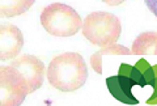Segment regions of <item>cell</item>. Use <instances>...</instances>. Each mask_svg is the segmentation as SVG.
<instances>
[{"label":"cell","instance_id":"cell-1","mask_svg":"<svg viewBox=\"0 0 157 106\" xmlns=\"http://www.w3.org/2000/svg\"><path fill=\"white\" fill-rule=\"evenodd\" d=\"M46 75L54 88L62 92H73L86 83L88 67L78 52H63L52 58Z\"/></svg>","mask_w":157,"mask_h":106},{"label":"cell","instance_id":"cell-2","mask_svg":"<svg viewBox=\"0 0 157 106\" xmlns=\"http://www.w3.org/2000/svg\"><path fill=\"white\" fill-rule=\"evenodd\" d=\"M122 32L121 21L109 12H92L82 21V36L100 47L114 45Z\"/></svg>","mask_w":157,"mask_h":106},{"label":"cell","instance_id":"cell-3","mask_svg":"<svg viewBox=\"0 0 157 106\" xmlns=\"http://www.w3.org/2000/svg\"><path fill=\"white\" fill-rule=\"evenodd\" d=\"M43 29L55 37H71L82 29V20L75 9L63 3H52L41 13Z\"/></svg>","mask_w":157,"mask_h":106},{"label":"cell","instance_id":"cell-4","mask_svg":"<svg viewBox=\"0 0 157 106\" xmlns=\"http://www.w3.org/2000/svg\"><path fill=\"white\" fill-rule=\"evenodd\" d=\"M29 93V84L21 72L11 64L0 66V105H21Z\"/></svg>","mask_w":157,"mask_h":106},{"label":"cell","instance_id":"cell-5","mask_svg":"<svg viewBox=\"0 0 157 106\" xmlns=\"http://www.w3.org/2000/svg\"><path fill=\"white\" fill-rule=\"evenodd\" d=\"M12 67L17 68L24 78L26 79L29 84V90L30 93L36 92L43 84V78H45V64L41 59L30 54H24L21 56L16 58L12 63Z\"/></svg>","mask_w":157,"mask_h":106},{"label":"cell","instance_id":"cell-6","mask_svg":"<svg viewBox=\"0 0 157 106\" xmlns=\"http://www.w3.org/2000/svg\"><path fill=\"white\" fill-rule=\"evenodd\" d=\"M24 47L22 32L12 24L0 25V60L6 62L16 58Z\"/></svg>","mask_w":157,"mask_h":106},{"label":"cell","instance_id":"cell-7","mask_svg":"<svg viewBox=\"0 0 157 106\" xmlns=\"http://www.w3.org/2000/svg\"><path fill=\"white\" fill-rule=\"evenodd\" d=\"M106 85H107V89H109L110 94L115 100L121 101L122 104H126V105L139 104V100L131 92L132 86L137 85L136 81L131 76L124 75V74H118L117 76H110V78L106 79Z\"/></svg>","mask_w":157,"mask_h":106},{"label":"cell","instance_id":"cell-8","mask_svg":"<svg viewBox=\"0 0 157 106\" xmlns=\"http://www.w3.org/2000/svg\"><path fill=\"white\" fill-rule=\"evenodd\" d=\"M132 55H157V33L144 32L136 37L131 47Z\"/></svg>","mask_w":157,"mask_h":106},{"label":"cell","instance_id":"cell-9","mask_svg":"<svg viewBox=\"0 0 157 106\" xmlns=\"http://www.w3.org/2000/svg\"><path fill=\"white\" fill-rule=\"evenodd\" d=\"M131 55L132 52L130 49H127L126 46H122V45H110V46H106V47H101V50H98L97 52H94L92 56H90V66L94 70L98 75L102 74V56L104 55Z\"/></svg>","mask_w":157,"mask_h":106},{"label":"cell","instance_id":"cell-10","mask_svg":"<svg viewBox=\"0 0 157 106\" xmlns=\"http://www.w3.org/2000/svg\"><path fill=\"white\" fill-rule=\"evenodd\" d=\"M36 0H0V16L13 17L29 11Z\"/></svg>","mask_w":157,"mask_h":106},{"label":"cell","instance_id":"cell-11","mask_svg":"<svg viewBox=\"0 0 157 106\" xmlns=\"http://www.w3.org/2000/svg\"><path fill=\"white\" fill-rule=\"evenodd\" d=\"M135 66L139 67L141 70V72L144 74L147 84L153 88V94H152L151 98L147 100V104L148 105H157V64L152 67V66H149V63L144 59V58H141Z\"/></svg>","mask_w":157,"mask_h":106},{"label":"cell","instance_id":"cell-12","mask_svg":"<svg viewBox=\"0 0 157 106\" xmlns=\"http://www.w3.org/2000/svg\"><path fill=\"white\" fill-rule=\"evenodd\" d=\"M147 8L157 17V0H144Z\"/></svg>","mask_w":157,"mask_h":106},{"label":"cell","instance_id":"cell-13","mask_svg":"<svg viewBox=\"0 0 157 106\" xmlns=\"http://www.w3.org/2000/svg\"><path fill=\"white\" fill-rule=\"evenodd\" d=\"M104 3H106L107 6H111V7H114V6H119V4L122 3H124L126 0H102Z\"/></svg>","mask_w":157,"mask_h":106}]
</instances>
